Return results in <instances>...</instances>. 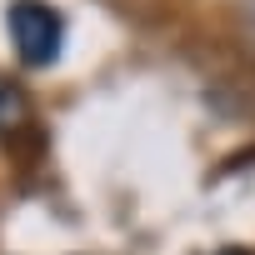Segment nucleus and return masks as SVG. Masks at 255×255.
<instances>
[{
  "label": "nucleus",
  "mask_w": 255,
  "mask_h": 255,
  "mask_svg": "<svg viewBox=\"0 0 255 255\" xmlns=\"http://www.w3.org/2000/svg\"><path fill=\"white\" fill-rule=\"evenodd\" d=\"M25 115V100H20V90H10L5 80H0V125H15Z\"/></svg>",
  "instance_id": "2"
},
{
  "label": "nucleus",
  "mask_w": 255,
  "mask_h": 255,
  "mask_svg": "<svg viewBox=\"0 0 255 255\" xmlns=\"http://www.w3.org/2000/svg\"><path fill=\"white\" fill-rule=\"evenodd\" d=\"M220 255H245V250H220Z\"/></svg>",
  "instance_id": "3"
},
{
  "label": "nucleus",
  "mask_w": 255,
  "mask_h": 255,
  "mask_svg": "<svg viewBox=\"0 0 255 255\" xmlns=\"http://www.w3.org/2000/svg\"><path fill=\"white\" fill-rule=\"evenodd\" d=\"M5 30L15 40V55L30 65V70H45L60 60L65 50V15L45 0H10L5 10Z\"/></svg>",
  "instance_id": "1"
}]
</instances>
